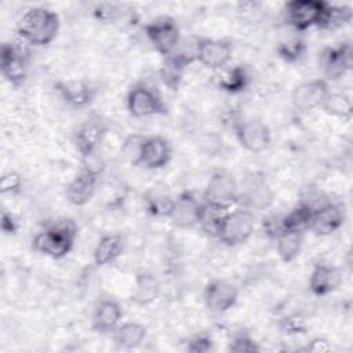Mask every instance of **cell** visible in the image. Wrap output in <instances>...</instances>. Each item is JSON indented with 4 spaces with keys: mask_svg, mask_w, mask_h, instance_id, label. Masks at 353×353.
Listing matches in <instances>:
<instances>
[{
    "mask_svg": "<svg viewBox=\"0 0 353 353\" xmlns=\"http://www.w3.org/2000/svg\"><path fill=\"white\" fill-rule=\"evenodd\" d=\"M77 230L79 228L73 219H55L34 234L32 239V248L41 255L52 259H61L72 251L77 237Z\"/></svg>",
    "mask_w": 353,
    "mask_h": 353,
    "instance_id": "cell-1",
    "label": "cell"
},
{
    "mask_svg": "<svg viewBox=\"0 0 353 353\" xmlns=\"http://www.w3.org/2000/svg\"><path fill=\"white\" fill-rule=\"evenodd\" d=\"M59 26L61 21L57 12L46 7H32L18 23V36L30 46L43 47L54 41Z\"/></svg>",
    "mask_w": 353,
    "mask_h": 353,
    "instance_id": "cell-2",
    "label": "cell"
},
{
    "mask_svg": "<svg viewBox=\"0 0 353 353\" xmlns=\"http://www.w3.org/2000/svg\"><path fill=\"white\" fill-rule=\"evenodd\" d=\"M255 216L247 208L228 210L221 221L216 239L225 245L234 247L245 243L254 233Z\"/></svg>",
    "mask_w": 353,
    "mask_h": 353,
    "instance_id": "cell-3",
    "label": "cell"
},
{
    "mask_svg": "<svg viewBox=\"0 0 353 353\" xmlns=\"http://www.w3.org/2000/svg\"><path fill=\"white\" fill-rule=\"evenodd\" d=\"M125 105L128 113L138 119L163 116L168 112V106L159 91L143 83L131 87L127 94Z\"/></svg>",
    "mask_w": 353,
    "mask_h": 353,
    "instance_id": "cell-4",
    "label": "cell"
},
{
    "mask_svg": "<svg viewBox=\"0 0 353 353\" xmlns=\"http://www.w3.org/2000/svg\"><path fill=\"white\" fill-rule=\"evenodd\" d=\"M240 188L236 178L226 171L214 172L204 189L203 201L219 208L229 210L239 201Z\"/></svg>",
    "mask_w": 353,
    "mask_h": 353,
    "instance_id": "cell-5",
    "label": "cell"
},
{
    "mask_svg": "<svg viewBox=\"0 0 353 353\" xmlns=\"http://www.w3.org/2000/svg\"><path fill=\"white\" fill-rule=\"evenodd\" d=\"M143 30L149 43L163 58L171 55L182 39L176 22L168 17L150 21L143 26Z\"/></svg>",
    "mask_w": 353,
    "mask_h": 353,
    "instance_id": "cell-6",
    "label": "cell"
},
{
    "mask_svg": "<svg viewBox=\"0 0 353 353\" xmlns=\"http://www.w3.org/2000/svg\"><path fill=\"white\" fill-rule=\"evenodd\" d=\"M325 1L321 0H291L284 4L285 23L295 32H305L317 26Z\"/></svg>",
    "mask_w": 353,
    "mask_h": 353,
    "instance_id": "cell-7",
    "label": "cell"
},
{
    "mask_svg": "<svg viewBox=\"0 0 353 353\" xmlns=\"http://www.w3.org/2000/svg\"><path fill=\"white\" fill-rule=\"evenodd\" d=\"M320 65L324 73V80L335 81L342 79L353 65V50L349 41H342L336 46L327 47L320 55Z\"/></svg>",
    "mask_w": 353,
    "mask_h": 353,
    "instance_id": "cell-8",
    "label": "cell"
},
{
    "mask_svg": "<svg viewBox=\"0 0 353 353\" xmlns=\"http://www.w3.org/2000/svg\"><path fill=\"white\" fill-rule=\"evenodd\" d=\"M239 299L237 287L222 279H215L207 283L203 291V301L205 307L215 314H222L230 310Z\"/></svg>",
    "mask_w": 353,
    "mask_h": 353,
    "instance_id": "cell-9",
    "label": "cell"
},
{
    "mask_svg": "<svg viewBox=\"0 0 353 353\" xmlns=\"http://www.w3.org/2000/svg\"><path fill=\"white\" fill-rule=\"evenodd\" d=\"M106 132V123L99 116H91L79 125L74 134V145L84 160L97 154V149Z\"/></svg>",
    "mask_w": 353,
    "mask_h": 353,
    "instance_id": "cell-10",
    "label": "cell"
},
{
    "mask_svg": "<svg viewBox=\"0 0 353 353\" xmlns=\"http://www.w3.org/2000/svg\"><path fill=\"white\" fill-rule=\"evenodd\" d=\"M345 222V210L341 204L324 201L313 208L307 230L316 236H330L341 229Z\"/></svg>",
    "mask_w": 353,
    "mask_h": 353,
    "instance_id": "cell-11",
    "label": "cell"
},
{
    "mask_svg": "<svg viewBox=\"0 0 353 353\" xmlns=\"http://www.w3.org/2000/svg\"><path fill=\"white\" fill-rule=\"evenodd\" d=\"M0 72L10 84L22 85L28 77V61L25 52L14 43H3L0 50Z\"/></svg>",
    "mask_w": 353,
    "mask_h": 353,
    "instance_id": "cell-12",
    "label": "cell"
},
{
    "mask_svg": "<svg viewBox=\"0 0 353 353\" xmlns=\"http://www.w3.org/2000/svg\"><path fill=\"white\" fill-rule=\"evenodd\" d=\"M328 81L324 79H313L298 84L291 94L292 106L298 112H309L320 108L330 92Z\"/></svg>",
    "mask_w": 353,
    "mask_h": 353,
    "instance_id": "cell-13",
    "label": "cell"
},
{
    "mask_svg": "<svg viewBox=\"0 0 353 353\" xmlns=\"http://www.w3.org/2000/svg\"><path fill=\"white\" fill-rule=\"evenodd\" d=\"M236 138L239 143L248 152L259 153L265 150L272 141L270 128L261 120L251 119L236 124Z\"/></svg>",
    "mask_w": 353,
    "mask_h": 353,
    "instance_id": "cell-14",
    "label": "cell"
},
{
    "mask_svg": "<svg viewBox=\"0 0 353 353\" xmlns=\"http://www.w3.org/2000/svg\"><path fill=\"white\" fill-rule=\"evenodd\" d=\"M98 179L99 171L84 167L65 188V196L68 201L76 207H81L90 203L97 193Z\"/></svg>",
    "mask_w": 353,
    "mask_h": 353,
    "instance_id": "cell-15",
    "label": "cell"
},
{
    "mask_svg": "<svg viewBox=\"0 0 353 353\" xmlns=\"http://www.w3.org/2000/svg\"><path fill=\"white\" fill-rule=\"evenodd\" d=\"M201 201L192 192H183L172 200L168 218L179 229H192L199 225Z\"/></svg>",
    "mask_w": 353,
    "mask_h": 353,
    "instance_id": "cell-16",
    "label": "cell"
},
{
    "mask_svg": "<svg viewBox=\"0 0 353 353\" xmlns=\"http://www.w3.org/2000/svg\"><path fill=\"white\" fill-rule=\"evenodd\" d=\"M233 47L226 40L200 37L197 62L208 69H223L232 59Z\"/></svg>",
    "mask_w": 353,
    "mask_h": 353,
    "instance_id": "cell-17",
    "label": "cell"
},
{
    "mask_svg": "<svg viewBox=\"0 0 353 353\" xmlns=\"http://www.w3.org/2000/svg\"><path fill=\"white\" fill-rule=\"evenodd\" d=\"M342 281L343 273L339 268L327 263H319L313 268L309 276V290L316 296H325L338 290Z\"/></svg>",
    "mask_w": 353,
    "mask_h": 353,
    "instance_id": "cell-18",
    "label": "cell"
},
{
    "mask_svg": "<svg viewBox=\"0 0 353 353\" xmlns=\"http://www.w3.org/2000/svg\"><path fill=\"white\" fill-rule=\"evenodd\" d=\"M172 157V148L170 142L160 135H150L145 138L141 165L148 170H160L165 167Z\"/></svg>",
    "mask_w": 353,
    "mask_h": 353,
    "instance_id": "cell-19",
    "label": "cell"
},
{
    "mask_svg": "<svg viewBox=\"0 0 353 353\" xmlns=\"http://www.w3.org/2000/svg\"><path fill=\"white\" fill-rule=\"evenodd\" d=\"M55 90L61 95V98L73 108H85L95 98V88L91 83L85 80H63L55 84Z\"/></svg>",
    "mask_w": 353,
    "mask_h": 353,
    "instance_id": "cell-20",
    "label": "cell"
},
{
    "mask_svg": "<svg viewBox=\"0 0 353 353\" xmlns=\"http://www.w3.org/2000/svg\"><path fill=\"white\" fill-rule=\"evenodd\" d=\"M123 309L113 298L101 299L92 313V328L101 334L113 332L121 323Z\"/></svg>",
    "mask_w": 353,
    "mask_h": 353,
    "instance_id": "cell-21",
    "label": "cell"
},
{
    "mask_svg": "<svg viewBox=\"0 0 353 353\" xmlns=\"http://www.w3.org/2000/svg\"><path fill=\"white\" fill-rule=\"evenodd\" d=\"M273 190L270 186L262 181V179H255L252 181L244 192L239 193V201L243 204V208H247L250 211L256 210H268L273 204Z\"/></svg>",
    "mask_w": 353,
    "mask_h": 353,
    "instance_id": "cell-22",
    "label": "cell"
},
{
    "mask_svg": "<svg viewBox=\"0 0 353 353\" xmlns=\"http://www.w3.org/2000/svg\"><path fill=\"white\" fill-rule=\"evenodd\" d=\"M125 239L119 233H109L102 236L95 244L92 258L97 266H106L113 263L124 251Z\"/></svg>",
    "mask_w": 353,
    "mask_h": 353,
    "instance_id": "cell-23",
    "label": "cell"
},
{
    "mask_svg": "<svg viewBox=\"0 0 353 353\" xmlns=\"http://www.w3.org/2000/svg\"><path fill=\"white\" fill-rule=\"evenodd\" d=\"M161 291L160 281L149 272H139L135 276L131 299L139 306H148L154 302Z\"/></svg>",
    "mask_w": 353,
    "mask_h": 353,
    "instance_id": "cell-24",
    "label": "cell"
},
{
    "mask_svg": "<svg viewBox=\"0 0 353 353\" xmlns=\"http://www.w3.org/2000/svg\"><path fill=\"white\" fill-rule=\"evenodd\" d=\"M218 76V87L228 94H239L248 88L251 83L250 72L243 65H234L230 68L221 69Z\"/></svg>",
    "mask_w": 353,
    "mask_h": 353,
    "instance_id": "cell-25",
    "label": "cell"
},
{
    "mask_svg": "<svg viewBox=\"0 0 353 353\" xmlns=\"http://www.w3.org/2000/svg\"><path fill=\"white\" fill-rule=\"evenodd\" d=\"M353 18V10L346 4H331L325 1L324 10L320 15L316 28L321 30H336L347 25Z\"/></svg>",
    "mask_w": 353,
    "mask_h": 353,
    "instance_id": "cell-26",
    "label": "cell"
},
{
    "mask_svg": "<svg viewBox=\"0 0 353 353\" xmlns=\"http://www.w3.org/2000/svg\"><path fill=\"white\" fill-rule=\"evenodd\" d=\"M276 251L279 258L284 263L292 262L302 250L303 244V232L295 230H283L276 239Z\"/></svg>",
    "mask_w": 353,
    "mask_h": 353,
    "instance_id": "cell-27",
    "label": "cell"
},
{
    "mask_svg": "<svg viewBox=\"0 0 353 353\" xmlns=\"http://www.w3.org/2000/svg\"><path fill=\"white\" fill-rule=\"evenodd\" d=\"M112 334L113 341L119 347L132 349L143 342L146 336V327L135 321H127L120 323V325Z\"/></svg>",
    "mask_w": 353,
    "mask_h": 353,
    "instance_id": "cell-28",
    "label": "cell"
},
{
    "mask_svg": "<svg viewBox=\"0 0 353 353\" xmlns=\"http://www.w3.org/2000/svg\"><path fill=\"white\" fill-rule=\"evenodd\" d=\"M313 208L314 207L305 200L298 203L287 214L281 215L283 229L284 230H295V232L307 230V225H309Z\"/></svg>",
    "mask_w": 353,
    "mask_h": 353,
    "instance_id": "cell-29",
    "label": "cell"
},
{
    "mask_svg": "<svg viewBox=\"0 0 353 353\" xmlns=\"http://www.w3.org/2000/svg\"><path fill=\"white\" fill-rule=\"evenodd\" d=\"M320 108H323L325 113L339 119H345V120H349L353 113L352 99L349 95L343 92L330 91Z\"/></svg>",
    "mask_w": 353,
    "mask_h": 353,
    "instance_id": "cell-30",
    "label": "cell"
},
{
    "mask_svg": "<svg viewBox=\"0 0 353 353\" xmlns=\"http://www.w3.org/2000/svg\"><path fill=\"white\" fill-rule=\"evenodd\" d=\"M185 69L186 68L175 61L172 57H164L159 70L160 80L170 91H176L181 87Z\"/></svg>",
    "mask_w": 353,
    "mask_h": 353,
    "instance_id": "cell-31",
    "label": "cell"
},
{
    "mask_svg": "<svg viewBox=\"0 0 353 353\" xmlns=\"http://www.w3.org/2000/svg\"><path fill=\"white\" fill-rule=\"evenodd\" d=\"M230 210V208H229ZM228 210L225 208H219L211 204H207L204 201H201V210H200V216H199V225L201 228L203 232H205L207 234L216 237L221 221L225 215Z\"/></svg>",
    "mask_w": 353,
    "mask_h": 353,
    "instance_id": "cell-32",
    "label": "cell"
},
{
    "mask_svg": "<svg viewBox=\"0 0 353 353\" xmlns=\"http://www.w3.org/2000/svg\"><path fill=\"white\" fill-rule=\"evenodd\" d=\"M276 51L283 61L288 63H294L303 57L306 51V44L302 40V37L291 36L280 40L276 46Z\"/></svg>",
    "mask_w": 353,
    "mask_h": 353,
    "instance_id": "cell-33",
    "label": "cell"
},
{
    "mask_svg": "<svg viewBox=\"0 0 353 353\" xmlns=\"http://www.w3.org/2000/svg\"><path fill=\"white\" fill-rule=\"evenodd\" d=\"M199 41L200 37L190 36V37H182L175 51L168 55L172 57L175 61H178L181 65L188 68L193 62H197V52H199Z\"/></svg>",
    "mask_w": 353,
    "mask_h": 353,
    "instance_id": "cell-34",
    "label": "cell"
},
{
    "mask_svg": "<svg viewBox=\"0 0 353 353\" xmlns=\"http://www.w3.org/2000/svg\"><path fill=\"white\" fill-rule=\"evenodd\" d=\"M145 138L146 137L141 134H131L123 141L121 154L131 165H141V154Z\"/></svg>",
    "mask_w": 353,
    "mask_h": 353,
    "instance_id": "cell-35",
    "label": "cell"
},
{
    "mask_svg": "<svg viewBox=\"0 0 353 353\" xmlns=\"http://www.w3.org/2000/svg\"><path fill=\"white\" fill-rule=\"evenodd\" d=\"M280 330L287 335L303 334L307 330V320L302 313H291L280 320Z\"/></svg>",
    "mask_w": 353,
    "mask_h": 353,
    "instance_id": "cell-36",
    "label": "cell"
},
{
    "mask_svg": "<svg viewBox=\"0 0 353 353\" xmlns=\"http://www.w3.org/2000/svg\"><path fill=\"white\" fill-rule=\"evenodd\" d=\"M229 352L232 353H254L259 352V346L248 332L234 334L229 342Z\"/></svg>",
    "mask_w": 353,
    "mask_h": 353,
    "instance_id": "cell-37",
    "label": "cell"
},
{
    "mask_svg": "<svg viewBox=\"0 0 353 353\" xmlns=\"http://www.w3.org/2000/svg\"><path fill=\"white\" fill-rule=\"evenodd\" d=\"M22 188V176L17 171L4 172L0 178V192L3 194H15Z\"/></svg>",
    "mask_w": 353,
    "mask_h": 353,
    "instance_id": "cell-38",
    "label": "cell"
},
{
    "mask_svg": "<svg viewBox=\"0 0 353 353\" xmlns=\"http://www.w3.org/2000/svg\"><path fill=\"white\" fill-rule=\"evenodd\" d=\"M212 338L208 334H199L189 339L186 349L190 353H207L212 350Z\"/></svg>",
    "mask_w": 353,
    "mask_h": 353,
    "instance_id": "cell-39",
    "label": "cell"
},
{
    "mask_svg": "<svg viewBox=\"0 0 353 353\" xmlns=\"http://www.w3.org/2000/svg\"><path fill=\"white\" fill-rule=\"evenodd\" d=\"M262 228H263V233L269 239L274 240L284 230L281 215H269V216H266L262 222Z\"/></svg>",
    "mask_w": 353,
    "mask_h": 353,
    "instance_id": "cell-40",
    "label": "cell"
},
{
    "mask_svg": "<svg viewBox=\"0 0 353 353\" xmlns=\"http://www.w3.org/2000/svg\"><path fill=\"white\" fill-rule=\"evenodd\" d=\"M1 230L6 234H14L18 230V221L11 212H7L6 210L1 212Z\"/></svg>",
    "mask_w": 353,
    "mask_h": 353,
    "instance_id": "cell-41",
    "label": "cell"
},
{
    "mask_svg": "<svg viewBox=\"0 0 353 353\" xmlns=\"http://www.w3.org/2000/svg\"><path fill=\"white\" fill-rule=\"evenodd\" d=\"M306 350H309V352H321V353H323V352L331 350V345L328 343L327 339L317 336V338H313V339L307 343Z\"/></svg>",
    "mask_w": 353,
    "mask_h": 353,
    "instance_id": "cell-42",
    "label": "cell"
}]
</instances>
